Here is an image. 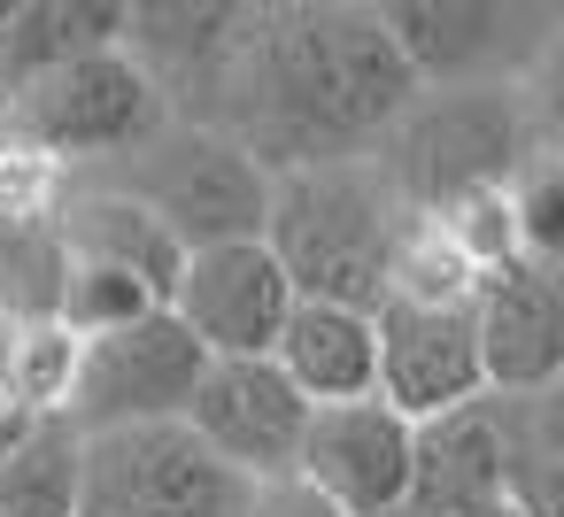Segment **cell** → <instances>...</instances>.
Returning <instances> with one entry per match:
<instances>
[{"instance_id":"ffe728a7","label":"cell","mask_w":564,"mask_h":517,"mask_svg":"<svg viewBox=\"0 0 564 517\" xmlns=\"http://www.w3.org/2000/svg\"><path fill=\"white\" fill-rule=\"evenodd\" d=\"M248 517H340V509H325L310 486H294V479H279V486H256V502H248Z\"/></svg>"},{"instance_id":"2e32d148","label":"cell","mask_w":564,"mask_h":517,"mask_svg":"<svg viewBox=\"0 0 564 517\" xmlns=\"http://www.w3.org/2000/svg\"><path fill=\"white\" fill-rule=\"evenodd\" d=\"M132 0H9L0 9V94H17L40 70H63L94 47L124 40Z\"/></svg>"},{"instance_id":"3957f363","label":"cell","mask_w":564,"mask_h":517,"mask_svg":"<svg viewBox=\"0 0 564 517\" xmlns=\"http://www.w3.org/2000/svg\"><path fill=\"white\" fill-rule=\"evenodd\" d=\"M410 217L387 194V178L364 163H317V170H279L271 209H263V248L286 271L294 301H333V309H379L387 263L402 248Z\"/></svg>"},{"instance_id":"7402d4cb","label":"cell","mask_w":564,"mask_h":517,"mask_svg":"<svg viewBox=\"0 0 564 517\" xmlns=\"http://www.w3.org/2000/svg\"><path fill=\"white\" fill-rule=\"evenodd\" d=\"M394 517H518V509L495 502V509H394Z\"/></svg>"},{"instance_id":"7a4b0ae2","label":"cell","mask_w":564,"mask_h":517,"mask_svg":"<svg viewBox=\"0 0 564 517\" xmlns=\"http://www.w3.org/2000/svg\"><path fill=\"white\" fill-rule=\"evenodd\" d=\"M541 147H556L549 70L533 86H448V94H417L387 124V140L371 147V170L387 178V194L402 201V217H441L456 201L510 194V178Z\"/></svg>"},{"instance_id":"9c48e42d","label":"cell","mask_w":564,"mask_h":517,"mask_svg":"<svg viewBox=\"0 0 564 517\" xmlns=\"http://www.w3.org/2000/svg\"><path fill=\"white\" fill-rule=\"evenodd\" d=\"M163 309L194 332V348L209 363H263L279 348L294 286H286V271L271 263L263 240H232V248H194L178 263Z\"/></svg>"},{"instance_id":"8992f818","label":"cell","mask_w":564,"mask_h":517,"mask_svg":"<svg viewBox=\"0 0 564 517\" xmlns=\"http://www.w3.org/2000/svg\"><path fill=\"white\" fill-rule=\"evenodd\" d=\"M256 486L186 425H117L78 440L70 517H248Z\"/></svg>"},{"instance_id":"e0dca14e","label":"cell","mask_w":564,"mask_h":517,"mask_svg":"<svg viewBox=\"0 0 564 517\" xmlns=\"http://www.w3.org/2000/svg\"><path fill=\"white\" fill-rule=\"evenodd\" d=\"M495 409V463H502V502L518 517H556L564 486V394H487Z\"/></svg>"},{"instance_id":"ac0fdd59","label":"cell","mask_w":564,"mask_h":517,"mask_svg":"<svg viewBox=\"0 0 564 517\" xmlns=\"http://www.w3.org/2000/svg\"><path fill=\"white\" fill-rule=\"evenodd\" d=\"M78 432L63 417H0V517H70Z\"/></svg>"},{"instance_id":"7c38bea8","label":"cell","mask_w":564,"mask_h":517,"mask_svg":"<svg viewBox=\"0 0 564 517\" xmlns=\"http://www.w3.org/2000/svg\"><path fill=\"white\" fill-rule=\"evenodd\" d=\"M294 486H310L340 517H394L410 494V417H394L379 394L310 409L294 448Z\"/></svg>"},{"instance_id":"52a82bcc","label":"cell","mask_w":564,"mask_h":517,"mask_svg":"<svg viewBox=\"0 0 564 517\" xmlns=\"http://www.w3.org/2000/svg\"><path fill=\"white\" fill-rule=\"evenodd\" d=\"M379 24L417 78V94L448 86H533L556 63V9H502V0H379Z\"/></svg>"},{"instance_id":"5bb4252c","label":"cell","mask_w":564,"mask_h":517,"mask_svg":"<svg viewBox=\"0 0 564 517\" xmlns=\"http://www.w3.org/2000/svg\"><path fill=\"white\" fill-rule=\"evenodd\" d=\"M55 232H63V255L70 263H94V271H117V278H132L140 294H171V278H178V240L148 217V209H132L124 194H109V186H70L63 201H55Z\"/></svg>"},{"instance_id":"44dd1931","label":"cell","mask_w":564,"mask_h":517,"mask_svg":"<svg viewBox=\"0 0 564 517\" xmlns=\"http://www.w3.org/2000/svg\"><path fill=\"white\" fill-rule=\"evenodd\" d=\"M9 363H17V324L0 317V417H9Z\"/></svg>"},{"instance_id":"30bf717a","label":"cell","mask_w":564,"mask_h":517,"mask_svg":"<svg viewBox=\"0 0 564 517\" xmlns=\"http://www.w3.org/2000/svg\"><path fill=\"white\" fill-rule=\"evenodd\" d=\"M371 348H379V378L371 394L425 425L448 417L464 402L487 394L479 378V340H471V301H410V294H379L371 309Z\"/></svg>"},{"instance_id":"277c9868","label":"cell","mask_w":564,"mask_h":517,"mask_svg":"<svg viewBox=\"0 0 564 517\" xmlns=\"http://www.w3.org/2000/svg\"><path fill=\"white\" fill-rule=\"evenodd\" d=\"M70 186H109L132 209H148L178 255L194 248H232V240H263V209H271V170L256 155H240L225 132L209 124H163L155 140H140L132 155L70 178Z\"/></svg>"},{"instance_id":"9a60e30c","label":"cell","mask_w":564,"mask_h":517,"mask_svg":"<svg viewBox=\"0 0 564 517\" xmlns=\"http://www.w3.org/2000/svg\"><path fill=\"white\" fill-rule=\"evenodd\" d=\"M271 363L286 371V386L310 409L333 402H364L379 378V348H371V309H333V301H294L279 324Z\"/></svg>"},{"instance_id":"5b68a950","label":"cell","mask_w":564,"mask_h":517,"mask_svg":"<svg viewBox=\"0 0 564 517\" xmlns=\"http://www.w3.org/2000/svg\"><path fill=\"white\" fill-rule=\"evenodd\" d=\"M163 124H171V109L124 47H94L63 70L24 78L17 94H0V132L32 155H47L63 178H86V170L132 155Z\"/></svg>"},{"instance_id":"6da1fadb","label":"cell","mask_w":564,"mask_h":517,"mask_svg":"<svg viewBox=\"0 0 564 517\" xmlns=\"http://www.w3.org/2000/svg\"><path fill=\"white\" fill-rule=\"evenodd\" d=\"M410 101L417 78L402 70L379 9L279 0V9H240L232 47L217 55L202 101L178 124L225 132L279 178L317 163H364Z\"/></svg>"},{"instance_id":"4fadbf2b","label":"cell","mask_w":564,"mask_h":517,"mask_svg":"<svg viewBox=\"0 0 564 517\" xmlns=\"http://www.w3.org/2000/svg\"><path fill=\"white\" fill-rule=\"evenodd\" d=\"M471 340L487 394H549L564 378V294L549 263H495L471 286Z\"/></svg>"},{"instance_id":"8fae6325","label":"cell","mask_w":564,"mask_h":517,"mask_svg":"<svg viewBox=\"0 0 564 517\" xmlns=\"http://www.w3.org/2000/svg\"><path fill=\"white\" fill-rule=\"evenodd\" d=\"M178 425L225 471H240L248 486H279V479H294V448H302L310 402L286 386V371L271 355L263 363H209Z\"/></svg>"},{"instance_id":"ba28073f","label":"cell","mask_w":564,"mask_h":517,"mask_svg":"<svg viewBox=\"0 0 564 517\" xmlns=\"http://www.w3.org/2000/svg\"><path fill=\"white\" fill-rule=\"evenodd\" d=\"M209 355L194 348V332L171 309H148L132 324H109L94 340H78L70 386H63V425L86 432H117V425H178L194 386H202Z\"/></svg>"},{"instance_id":"d6986e66","label":"cell","mask_w":564,"mask_h":517,"mask_svg":"<svg viewBox=\"0 0 564 517\" xmlns=\"http://www.w3.org/2000/svg\"><path fill=\"white\" fill-rule=\"evenodd\" d=\"M63 278H70V255H63L55 217H0V317L17 332L55 324L63 317Z\"/></svg>"}]
</instances>
